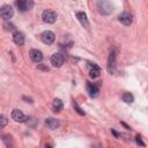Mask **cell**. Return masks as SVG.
I'll return each instance as SVG.
<instances>
[{
  "instance_id": "5b68a950",
  "label": "cell",
  "mask_w": 148,
  "mask_h": 148,
  "mask_svg": "<svg viewBox=\"0 0 148 148\" xmlns=\"http://www.w3.org/2000/svg\"><path fill=\"white\" fill-rule=\"evenodd\" d=\"M0 15H1V17H2L3 20L7 21V20H9V18L13 17V15H14V9L12 8V6L5 5V6H2L1 9H0Z\"/></svg>"
},
{
  "instance_id": "83f0119b",
  "label": "cell",
  "mask_w": 148,
  "mask_h": 148,
  "mask_svg": "<svg viewBox=\"0 0 148 148\" xmlns=\"http://www.w3.org/2000/svg\"><path fill=\"white\" fill-rule=\"evenodd\" d=\"M6 148H13V146H12V145H8V146H7Z\"/></svg>"
},
{
  "instance_id": "5bb4252c",
  "label": "cell",
  "mask_w": 148,
  "mask_h": 148,
  "mask_svg": "<svg viewBox=\"0 0 148 148\" xmlns=\"http://www.w3.org/2000/svg\"><path fill=\"white\" fill-rule=\"evenodd\" d=\"M13 40H14V43H15L16 45H18V46L23 45V44H24V36H23V34L20 32V31H15L14 35H13Z\"/></svg>"
},
{
  "instance_id": "8fae6325",
  "label": "cell",
  "mask_w": 148,
  "mask_h": 148,
  "mask_svg": "<svg viewBox=\"0 0 148 148\" xmlns=\"http://www.w3.org/2000/svg\"><path fill=\"white\" fill-rule=\"evenodd\" d=\"M114 67H116V51H112L110 53L109 60H108V71H109V73H113Z\"/></svg>"
},
{
  "instance_id": "7402d4cb",
  "label": "cell",
  "mask_w": 148,
  "mask_h": 148,
  "mask_svg": "<svg viewBox=\"0 0 148 148\" xmlns=\"http://www.w3.org/2000/svg\"><path fill=\"white\" fill-rule=\"evenodd\" d=\"M5 27L7 30H14V25H12V24H5Z\"/></svg>"
},
{
  "instance_id": "8992f818",
  "label": "cell",
  "mask_w": 148,
  "mask_h": 148,
  "mask_svg": "<svg viewBox=\"0 0 148 148\" xmlns=\"http://www.w3.org/2000/svg\"><path fill=\"white\" fill-rule=\"evenodd\" d=\"M54 38H56L54 34H53L52 31H50V30L43 31L42 35H40V39H42V42H43L44 44H47V45L52 44V43L54 42Z\"/></svg>"
},
{
  "instance_id": "e0dca14e",
  "label": "cell",
  "mask_w": 148,
  "mask_h": 148,
  "mask_svg": "<svg viewBox=\"0 0 148 148\" xmlns=\"http://www.w3.org/2000/svg\"><path fill=\"white\" fill-rule=\"evenodd\" d=\"M121 98H123V101L125 103H133V101H134V97H133V95L131 92H124Z\"/></svg>"
},
{
  "instance_id": "6da1fadb",
  "label": "cell",
  "mask_w": 148,
  "mask_h": 148,
  "mask_svg": "<svg viewBox=\"0 0 148 148\" xmlns=\"http://www.w3.org/2000/svg\"><path fill=\"white\" fill-rule=\"evenodd\" d=\"M97 8H98V12L103 15H109L113 12V5L109 1H98Z\"/></svg>"
},
{
  "instance_id": "d6986e66",
  "label": "cell",
  "mask_w": 148,
  "mask_h": 148,
  "mask_svg": "<svg viewBox=\"0 0 148 148\" xmlns=\"http://www.w3.org/2000/svg\"><path fill=\"white\" fill-rule=\"evenodd\" d=\"M2 141L8 146V145H10V142H12V136H10V135H3Z\"/></svg>"
},
{
  "instance_id": "7a4b0ae2",
  "label": "cell",
  "mask_w": 148,
  "mask_h": 148,
  "mask_svg": "<svg viewBox=\"0 0 148 148\" xmlns=\"http://www.w3.org/2000/svg\"><path fill=\"white\" fill-rule=\"evenodd\" d=\"M42 18L46 23H54L57 20V14H56V12H53L51 9H45L42 14Z\"/></svg>"
},
{
  "instance_id": "603a6c76",
  "label": "cell",
  "mask_w": 148,
  "mask_h": 148,
  "mask_svg": "<svg viewBox=\"0 0 148 148\" xmlns=\"http://www.w3.org/2000/svg\"><path fill=\"white\" fill-rule=\"evenodd\" d=\"M37 68H40V69H43V71H47V69H49L47 67H45V66H42V65H38V66H37Z\"/></svg>"
},
{
  "instance_id": "3957f363",
  "label": "cell",
  "mask_w": 148,
  "mask_h": 148,
  "mask_svg": "<svg viewBox=\"0 0 148 148\" xmlns=\"http://www.w3.org/2000/svg\"><path fill=\"white\" fill-rule=\"evenodd\" d=\"M10 116H12V119L17 121V123H27V120H29V118L27 116H24L23 112L21 110H18V109H14L12 111Z\"/></svg>"
},
{
  "instance_id": "52a82bcc",
  "label": "cell",
  "mask_w": 148,
  "mask_h": 148,
  "mask_svg": "<svg viewBox=\"0 0 148 148\" xmlns=\"http://www.w3.org/2000/svg\"><path fill=\"white\" fill-rule=\"evenodd\" d=\"M50 61H51V64H52L54 67H61L62 64H64V61H65V59H64V56H62V54H60V53H54V54L51 56Z\"/></svg>"
},
{
  "instance_id": "30bf717a",
  "label": "cell",
  "mask_w": 148,
  "mask_h": 148,
  "mask_svg": "<svg viewBox=\"0 0 148 148\" xmlns=\"http://www.w3.org/2000/svg\"><path fill=\"white\" fill-rule=\"evenodd\" d=\"M87 91H88V94H89V96H90L91 98L97 97L98 94H99L98 87H97L96 84H92V83H89V82H87Z\"/></svg>"
},
{
  "instance_id": "2e32d148",
  "label": "cell",
  "mask_w": 148,
  "mask_h": 148,
  "mask_svg": "<svg viewBox=\"0 0 148 148\" xmlns=\"http://www.w3.org/2000/svg\"><path fill=\"white\" fill-rule=\"evenodd\" d=\"M64 108V104H62V101L59 99V98H54L53 102H52V110L54 112H60Z\"/></svg>"
},
{
  "instance_id": "ffe728a7",
  "label": "cell",
  "mask_w": 148,
  "mask_h": 148,
  "mask_svg": "<svg viewBox=\"0 0 148 148\" xmlns=\"http://www.w3.org/2000/svg\"><path fill=\"white\" fill-rule=\"evenodd\" d=\"M0 120H1V128H3L6 126V124H7V118L3 114H1L0 116Z\"/></svg>"
},
{
  "instance_id": "7c38bea8",
  "label": "cell",
  "mask_w": 148,
  "mask_h": 148,
  "mask_svg": "<svg viewBox=\"0 0 148 148\" xmlns=\"http://www.w3.org/2000/svg\"><path fill=\"white\" fill-rule=\"evenodd\" d=\"M76 17H77V20L80 21V23H81L86 29L89 28V21H88L87 14H86L84 12H77V13H76Z\"/></svg>"
},
{
  "instance_id": "484cf974",
  "label": "cell",
  "mask_w": 148,
  "mask_h": 148,
  "mask_svg": "<svg viewBox=\"0 0 148 148\" xmlns=\"http://www.w3.org/2000/svg\"><path fill=\"white\" fill-rule=\"evenodd\" d=\"M111 132L113 133V135H114V136H118V135H119V134H118V133H117V132H116L114 130H111Z\"/></svg>"
},
{
  "instance_id": "44dd1931",
  "label": "cell",
  "mask_w": 148,
  "mask_h": 148,
  "mask_svg": "<svg viewBox=\"0 0 148 148\" xmlns=\"http://www.w3.org/2000/svg\"><path fill=\"white\" fill-rule=\"evenodd\" d=\"M135 141H136V143H138V145H140V146L145 147V142L141 140V136H140V135H136V136H135Z\"/></svg>"
},
{
  "instance_id": "277c9868",
  "label": "cell",
  "mask_w": 148,
  "mask_h": 148,
  "mask_svg": "<svg viewBox=\"0 0 148 148\" xmlns=\"http://www.w3.org/2000/svg\"><path fill=\"white\" fill-rule=\"evenodd\" d=\"M16 7L21 10V12H27V10H30L34 6V1L31 0H18L15 2Z\"/></svg>"
},
{
  "instance_id": "4fadbf2b",
  "label": "cell",
  "mask_w": 148,
  "mask_h": 148,
  "mask_svg": "<svg viewBox=\"0 0 148 148\" xmlns=\"http://www.w3.org/2000/svg\"><path fill=\"white\" fill-rule=\"evenodd\" d=\"M45 125L50 130H56V128L59 127L60 121L58 119H56V118H47V119H45Z\"/></svg>"
},
{
  "instance_id": "9a60e30c",
  "label": "cell",
  "mask_w": 148,
  "mask_h": 148,
  "mask_svg": "<svg viewBox=\"0 0 148 148\" xmlns=\"http://www.w3.org/2000/svg\"><path fill=\"white\" fill-rule=\"evenodd\" d=\"M90 66H91V69H90V72H89L90 77H92V79L98 77V76H99V73H101L99 66H97L96 64H90Z\"/></svg>"
},
{
  "instance_id": "4316f807",
  "label": "cell",
  "mask_w": 148,
  "mask_h": 148,
  "mask_svg": "<svg viewBox=\"0 0 148 148\" xmlns=\"http://www.w3.org/2000/svg\"><path fill=\"white\" fill-rule=\"evenodd\" d=\"M44 148H52V146H51V145H45Z\"/></svg>"
},
{
  "instance_id": "ac0fdd59",
  "label": "cell",
  "mask_w": 148,
  "mask_h": 148,
  "mask_svg": "<svg viewBox=\"0 0 148 148\" xmlns=\"http://www.w3.org/2000/svg\"><path fill=\"white\" fill-rule=\"evenodd\" d=\"M73 106H74V109L76 110V112H77L79 114H81V116H84V114H86V112H84V111H83V110L77 105V103H75V102H74V103H73Z\"/></svg>"
},
{
  "instance_id": "d4e9b609",
  "label": "cell",
  "mask_w": 148,
  "mask_h": 148,
  "mask_svg": "<svg viewBox=\"0 0 148 148\" xmlns=\"http://www.w3.org/2000/svg\"><path fill=\"white\" fill-rule=\"evenodd\" d=\"M121 125H123V126H124V127H126V128H127V130H130V126H128V125H127V124H125V123H123V121H121Z\"/></svg>"
},
{
  "instance_id": "ba28073f",
  "label": "cell",
  "mask_w": 148,
  "mask_h": 148,
  "mask_svg": "<svg viewBox=\"0 0 148 148\" xmlns=\"http://www.w3.org/2000/svg\"><path fill=\"white\" fill-rule=\"evenodd\" d=\"M118 21L120 23H123L124 25H131L132 24V15L128 12H123L118 16Z\"/></svg>"
},
{
  "instance_id": "cb8c5ba5",
  "label": "cell",
  "mask_w": 148,
  "mask_h": 148,
  "mask_svg": "<svg viewBox=\"0 0 148 148\" xmlns=\"http://www.w3.org/2000/svg\"><path fill=\"white\" fill-rule=\"evenodd\" d=\"M23 99L24 101H29V103H32V99L30 97H27V96H23Z\"/></svg>"
},
{
  "instance_id": "9c48e42d",
  "label": "cell",
  "mask_w": 148,
  "mask_h": 148,
  "mask_svg": "<svg viewBox=\"0 0 148 148\" xmlns=\"http://www.w3.org/2000/svg\"><path fill=\"white\" fill-rule=\"evenodd\" d=\"M29 57H30V59H31L34 62H40V61L43 60V53H42L39 50H37V49L30 50Z\"/></svg>"
}]
</instances>
